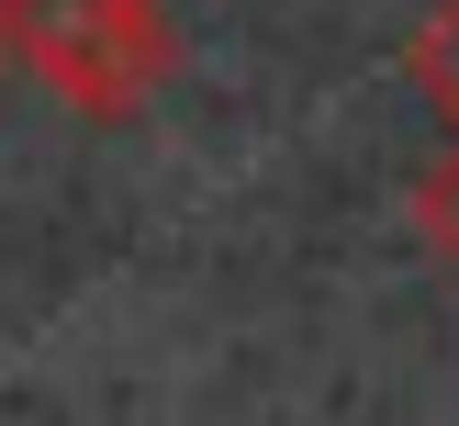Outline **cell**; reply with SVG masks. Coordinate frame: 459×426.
I'll list each match as a JSON object with an SVG mask.
<instances>
[{"instance_id": "1", "label": "cell", "mask_w": 459, "mask_h": 426, "mask_svg": "<svg viewBox=\"0 0 459 426\" xmlns=\"http://www.w3.org/2000/svg\"><path fill=\"white\" fill-rule=\"evenodd\" d=\"M0 57L90 124H134L179 79V22L157 0H0Z\"/></svg>"}, {"instance_id": "2", "label": "cell", "mask_w": 459, "mask_h": 426, "mask_svg": "<svg viewBox=\"0 0 459 426\" xmlns=\"http://www.w3.org/2000/svg\"><path fill=\"white\" fill-rule=\"evenodd\" d=\"M403 224H415V247H426L437 269H459V135L403 179Z\"/></svg>"}, {"instance_id": "3", "label": "cell", "mask_w": 459, "mask_h": 426, "mask_svg": "<svg viewBox=\"0 0 459 426\" xmlns=\"http://www.w3.org/2000/svg\"><path fill=\"white\" fill-rule=\"evenodd\" d=\"M403 79H415L426 101L448 112V135H459V0H437V12L415 22V45H403Z\"/></svg>"}]
</instances>
